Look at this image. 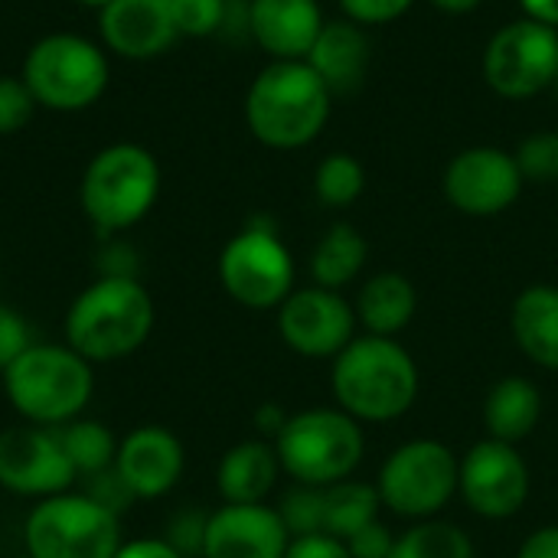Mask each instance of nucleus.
<instances>
[{
	"mask_svg": "<svg viewBox=\"0 0 558 558\" xmlns=\"http://www.w3.org/2000/svg\"><path fill=\"white\" fill-rule=\"evenodd\" d=\"M418 389V363L392 337L363 333L330 366L333 402L360 425H386L409 415Z\"/></svg>",
	"mask_w": 558,
	"mask_h": 558,
	"instance_id": "f257e3e1",
	"label": "nucleus"
},
{
	"mask_svg": "<svg viewBox=\"0 0 558 558\" xmlns=\"http://www.w3.org/2000/svg\"><path fill=\"white\" fill-rule=\"evenodd\" d=\"M333 111V92L307 62H268L245 92V124L271 150L314 144Z\"/></svg>",
	"mask_w": 558,
	"mask_h": 558,
	"instance_id": "f03ea898",
	"label": "nucleus"
},
{
	"mask_svg": "<svg viewBox=\"0 0 558 558\" xmlns=\"http://www.w3.org/2000/svg\"><path fill=\"white\" fill-rule=\"evenodd\" d=\"M154 320V298L137 278L98 275L65 311V343L88 363H114L147 343Z\"/></svg>",
	"mask_w": 558,
	"mask_h": 558,
	"instance_id": "7ed1b4c3",
	"label": "nucleus"
},
{
	"mask_svg": "<svg viewBox=\"0 0 558 558\" xmlns=\"http://www.w3.org/2000/svg\"><path fill=\"white\" fill-rule=\"evenodd\" d=\"M3 392L26 425L59 428L78 418L95 392L92 363L69 343H33L3 369Z\"/></svg>",
	"mask_w": 558,
	"mask_h": 558,
	"instance_id": "20e7f679",
	"label": "nucleus"
},
{
	"mask_svg": "<svg viewBox=\"0 0 558 558\" xmlns=\"http://www.w3.org/2000/svg\"><path fill=\"white\" fill-rule=\"evenodd\" d=\"M160 196V163L141 144L101 147L78 183V203L85 219L101 235H118L137 226Z\"/></svg>",
	"mask_w": 558,
	"mask_h": 558,
	"instance_id": "39448f33",
	"label": "nucleus"
},
{
	"mask_svg": "<svg viewBox=\"0 0 558 558\" xmlns=\"http://www.w3.org/2000/svg\"><path fill=\"white\" fill-rule=\"evenodd\" d=\"M271 445L278 451L281 471L294 484L307 487H330L353 477L366 454L363 425L337 405L288 415Z\"/></svg>",
	"mask_w": 558,
	"mask_h": 558,
	"instance_id": "423d86ee",
	"label": "nucleus"
},
{
	"mask_svg": "<svg viewBox=\"0 0 558 558\" xmlns=\"http://www.w3.org/2000/svg\"><path fill=\"white\" fill-rule=\"evenodd\" d=\"M461 484V454L438 438H412L389 451L376 490L389 513L422 523L451 507Z\"/></svg>",
	"mask_w": 558,
	"mask_h": 558,
	"instance_id": "0eeeda50",
	"label": "nucleus"
},
{
	"mask_svg": "<svg viewBox=\"0 0 558 558\" xmlns=\"http://www.w3.org/2000/svg\"><path fill=\"white\" fill-rule=\"evenodd\" d=\"M20 78L39 108L85 111L108 88V56L78 33H49L26 52Z\"/></svg>",
	"mask_w": 558,
	"mask_h": 558,
	"instance_id": "6e6552de",
	"label": "nucleus"
},
{
	"mask_svg": "<svg viewBox=\"0 0 558 558\" xmlns=\"http://www.w3.org/2000/svg\"><path fill=\"white\" fill-rule=\"evenodd\" d=\"M121 543V517L82 490L36 500L23 523L29 558H114Z\"/></svg>",
	"mask_w": 558,
	"mask_h": 558,
	"instance_id": "1a4fd4ad",
	"label": "nucleus"
},
{
	"mask_svg": "<svg viewBox=\"0 0 558 558\" xmlns=\"http://www.w3.org/2000/svg\"><path fill=\"white\" fill-rule=\"evenodd\" d=\"M222 291L248 311H278L294 291V258L275 226L248 222L219 252Z\"/></svg>",
	"mask_w": 558,
	"mask_h": 558,
	"instance_id": "9d476101",
	"label": "nucleus"
},
{
	"mask_svg": "<svg viewBox=\"0 0 558 558\" xmlns=\"http://www.w3.org/2000/svg\"><path fill=\"white\" fill-rule=\"evenodd\" d=\"M484 82L507 101H526L558 78V29L520 16L500 26L481 59Z\"/></svg>",
	"mask_w": 558,
	"mask_h": 558,
	"instance_id": "9b49d317",
	"label": "nucleus"
},
{
	"mask_svg": "<svg viewBox=\"0 0 558 558\" xmlns=\"http://www.w3.org/2000/svg\"><path fill=\"white\" fill-rule=\"evenodd\" d=\"M533 490V474L517 445L484 438L461 454L458 497L481 520H513Z\"/></svg>",
	"mask_w": 558,
	"mask_h": 558,
	"instance_id": "f8f14e48",
	"label": "nucleus"
},
{
	"mask_svg": "<svg viewBox=\"0 0 558 558\" xmlns=\"http://www.w3.org/2000/svg\"><path fill=\"white\" fill-rule=\"evenodd\" d=\"M523 173L517 167V157L494 144H474L458 150L445 173H441V193L451 209L490 219L517 206L523 196Z\"/></svg>",
	"mask_w": 558,
	"mask_h": 558,
	"instance_id": "ddd939ff",
	"label": "nucleus"
},
{
	"mask_svg": "<svg viewBox=\"0 0 558 558\" xmlns=\"http://www.w3.org/2000/svg\"><path fill=\"white\" fill-rule=\"evenodd\" d=\"M356 311L343 291L320 284L294 288L278 307V333L284 347L304 360H337L356 340Z\"/></svg>",
	"mask_w": 558,
	"mask_h": 558,
	"instance_id": "4468645a",
	"label": "nucleus"
},
{
	"mask_svg": "<svg viewBox=\"0 0 558 558\" xmlns=\"http://www.w3.org/2000/svg\"><path fill=\"white\" fill-rule=\"evenodd\" d=\"M75 471L59 445L56 428L16 425L0 432V487L16 497L46 500L72 490Z\"/></svg>",
	"mask_w": 558,
	"mask_h": 558,
	"instance_id": "2eb2a0df",
	"label": "nucleus"
},
{
	"mask_svg": "<svg viewBox=\"0 0 558 558\" xmlns=\"http://www.w3.org/2000/svg\"><path fill=\"white\" fill-rule=\"evenodd\" d=\"M186 468L183 441L163 425H141L118 441L114 474L134 500L167 497Z\"/></svg>",
	"mask_w": 558,
	"mask_h": 558,
	"instance_id": "dca6fc26",
	"label": "nucleus"
},
{
	"mask_svg": "<svg viewBox=\"0 0 558 558\" xmlns=\"http://www.w3.org/2000/svg\"><path fill=\"white\" fill-rule=\"evenodd\" d=\"M291 533L268 504H222L206 520L203 558H284Z\"/></svg>",
	"mask_w": 558,
	"mask_h": 558,
	"instance_id": "f3484780",
	"label": "nucleus"
},
{
	"mask_svg": "<svg viewBox=\"0 0 558 558\" xmlns=\"http://www.w3.org/2000/svg\"><path fill=\"white\" fill-rule=\"evenodd\" d=\"M98 33L105 49L137 62L163 56L180 39L170 0H111L98 10Z\"/></svg>",
	"mask_w": 558,
	"mask_h": 558,
	"instance_id": "a211bd4d",
	"label": "nucleus"
},
{
	"mask_svg": "<svg viewBox=\"0 0 558 558\" xmlns=\"http://www.w3.org/2000/svg\"><path fill=\"white\" fill-rule=\"evenodd\" d=\"M324 23L320 0H248V36L271 62H304Z\"/></svg>",
	"mask_w": 558,
	"mask_h": 558,
	"instance_id": "6ab92c4d",
	"label": "nucleus"
},
{
	"mask_svg": "<svg viewBox=\"0 0 558 558\" xmlns=\"http://www.w3.org/2000/svg\"><path fill=\"white\" fill-rule=\"evenodd\" d=\"M304 62L324 78V85L333 92V98L356 92L366 78V69H369L366 29L347 16L327 20Z\"/></svg>",
	"mask_w": 558,
	"mask_h": 558,
	"instance_id": "aec40b11",
	"label": "nucleus"
},
{
	"mask_svg": "<svg viewBox=\"0 0 558 558\" xmlns=\"http://www.w3.org/2000/svg\"><path fill=\"white\" fill-rule=\"evenodd\" d=\"M281 461L271 441L252 438L232 445L219 468H216V487L222 504H265L281 477Z\"/></svg>",
	"mask_w": 558,
	"mask_h": 558,
	"instance_id": "412c9836",
	"label": "nucleus"
},
{
	"mask_svg": "<svg viewBox=\"0 0 558 558\" xmlns=\"http://www.w3.org/2000/svg\"><path fill=\"white\" fill-rule=\"evenodd\" d=\"M510 330L530 363L558 373V284L523 288L510 307Z\"/></svg>",
	"mask_w": 558,
	"mask_h": 558,
	"instance_id": "4be33fe9",
	"label": "nucleus"
},
{
	"mask_svg": "<svg viewBox=\"0 0 558 558\" xmlns=\"http://www.w3.org/2000/svg\"><path fill=\"white\" fill-rule=\"evenodd\" d=\"M353 311H356V324L369 337L396 340L418 311V291L402 271H376L363 281Z\"/></svg>",
	"mask_w": 558,
	"mask_h": 558,
	"instance_id": "5701e85b",
	"label": "nucleus"
},
{
	"mask_svg": "<svg viewBox=\"0 0 558 558\" xmlns=\"http://www.w3.org/2000/svg\"><path fill=\"white\" fill-rule=\"evenodd\" d=\"M543 418V392L526 376H504L490 386L484 399V428L487 438L520 445L526 441Z\"/></svg>",
	"mask_w": 558,
	"mask_h": 558,
	"instance_id": "b1692460",
	"label": "nucleus"
},
{
	"mask_svg": "<svg viewBox=\"0 0 558 558\" xmlns=\"http://www.w3.org/2000/svg\"><path fill=\"white\" fill-rule=\"evenodd\" d=\"M366 262H369L366 235L350 222H333L311 252V278L320 288L343 291L363 275Z\"/></svg>",
	"mask_w": 558,
	"mask_h": 558,
	"instance_id": "393cba45",
	"label": "nucleus"
},
{
	"mask_svg": "<svg viewBox=\"0 0 558 558\" xmlns=\"http://www.w3.org/2000/svg\"><path fill=\"white\" fill-rule=\"evenodd\" d=\"M383 500L376 484L369 481H340L324 487V533L333 539H350L360 530H366L369 523L379 520Z\"/></svg>",
	"mask_w": 558,
	"mask_h": 558,
	"instance_id": "a878e982",
	"label": "nucleus"
},
{
	"mask_svg": "<svg viewBox=\"0 0 558 558\" xmlns=\"http://www.w3.org/2000/svg\"><path fill=\"white\" fill-rule=\"evenodd\" d=\"M56 435H59V445H62L72 471H75V477H95V474L114 468L118 438L111 435L108 425L78 415V418L59 425Z\"/></svg>",
	"mask_w": 558,
	"mask_h": 558,
	"instance_id": "bb28decb",
	"label": "nucleus"
},
{
	"mask_svg": "<svg viewBox=\"0 0 558 558\" xmlns=\"http://www.w3.org/2000/svg\"><path fill=\"white\" fill-rule=\"evenodd\" d=\"M389 558H477V549L461 526L445 520H422L396 536V549Z\"/></svg>",
	"mask_w": 558,
	"mask_h": 558,
	"instance_id": "cd10ccee",
	"label": "nucleus"
},
{
	"mask_svg": "<svg viewBox=\"0 0 558 558\" xmlns=\"http://www.w3.org/2000/svg\"><path fill=\"white\" fill-rule=\"evenodd\" d=\"M363 190H366V167L347 150L327 154L314 170V196L327 209H350L363 196Z\"/></svg>",
	"mask_w": 558,
	"mask_h": 558,
	"instance_id": "c85d7f7f",
	"label": "nucleus"
},
{
	"mask_svg": "<svg viewBox=\"0 0 558 558\" xmlns=\"http://www.w3.org/2000/svg\"><path fill=\"white\" fill-rule=\"evenodd\" d=\"M278 513H281L291 539H298V536H320L324 533V487L298 484L294 490L284 494Z\"/></svg>",
	"mask_w": 558,
	"mask_h": 558,
	"instance_id": "c756f323",
	"label": "nucleus"
},
{
	"mask_svg": "<svg viewBox=\"0 0 558 558\" xmlns=\"http://www.w3.org/2000/svg\"><path fill=\"white\" fill-rule=\"evenodd\" d=\"M517 167L526 183H556L558 180V134L556 131H536L520 141L513 150Z\"/></svg>",
	"mask_w": 558,
	"mask_h": 558,
	"instance_id": "7c9ffc66",
	"label": "nucleus"
},
{
	"mask_svg": "<svg viewBox=\"0 0 558 558\" xmlns=\"http://www.w3.org/2000/svg\"><path fill=\"white\" fill-rule=\"evenodd\" d=\"M170 10H173V23L180 36L203 39V36L222 33L229 0H170Z\"/></svg>",
	"mask_w": 558,
	"mask_h": 558,
	"instance_id": "2f4dec72",
	"label": "nucleus"
},
{
	"mask_svg": "<svg viewBox=\"0 0 558 558\" xmlns=\"http://www.w3.org/2000/svg\"><path fill=\"white\" fill-rule=\"evenodd\" d=\"M36 98L29 95L23 78L3 75L0 78V137L3 134H16L29 124L33 111H36Z\"/></svg>",
	"mask_w": 558,
	"mask_h": 558,
	"instance_id": "473e14b6",
	"label": "nucleus"
},
{
	"mask_svg": "<svg viewBox=\"0 0 558 558\" xmlns=\"http://www.w3.org/2000/svg\"><path fill=\"white\" fill-rule=\"evenodd\" d=\"M36 343L33 327L23 314H16L13 307L0 304V373L16 363L29 347Z\"/></svg>",
	"mask_w": 558,
	"mask_h": 558,
	"instance_id": "72a5a7b5",
	"label": "nucleus"
},
{
	"mask_svg": "<svg viewBox=\"0 0 558 558\" xmlns=\"http://www.w3.org/2000/svg\"><path fill=\"white\" fill-rule=\"evenodd\" d=\"M337 3H340L343 16L360 23L363 29L366 26L396 23V20H402L415 7V0H337Z\"/></svg>",
	"mask_w": 558,
	"mask_h": 558,
	"instance_id": "f704fd0d",
	"label": "nucleus"
},
{
	"mask_svg": "<svg viewBox=\"0 0 558 558\" xmlns=\"http://www.w3.org/2000/svg\"><path fill=\"white\" fill-rule=\"evenodd\" d=\"M206 520H209V517H206V513H199V510H186V513L173 517L170 533H167V543H170L177 553H183L186 558H193V556L203 558Z\"/></svg>",
	"mask_w": 558,
	"mask_h": 558,
	"instance_id": "c9c22d12",
	"label": "nucleus"
},
{
	"mask_svg": "<svg viewBox=\"0 0 558 558\" xmlns=\"http://www.w3.org/2000/svg\"><path fill=\"white\" fill-rule=\"evenodd\" d=\"M347 549L353 558H389L396 549V533L383 520H376L366 530H360L356 536H350Z\"/></svg>",
	"mask_w": 558,
	"mask_h": 558,
	"instance_id": "e433bc0d",
	"label": "nucleus"
},
{
	"mask_svg": "<svg viewBox=\"0 0 558 558\" xmlns=\"http://www.w3.org/2000/svg\"><path fill=\"white\" fill-rule=\"evenodd\" d=\"M284 558H353L343 539H333L327 533L320 536H298L291 539Z\"/></svg>",
	"mask_w": 558,
	"mask_h": 558,
	"instance_id": "4c0bfd02",
	"label": "nucleus"
},
{
	"mask_svg": "<svg viewBox=\"0 0 558 558\" xmlns=\"http://www.w3.org/2000/svg\"><path fill=\"white\" fill-rule=\"evenodd\" d=\"M517 558H558V523L533 530L517 549Z\"/></svg>",
	"mask_w": 558,
	"mask_h": 558,
	"instance_id": "58836bf2",
	"label": "nucleus"
},
{
	"mask_svg": "<svg viewBox=\"0 0 558 558\" xmlns=\"http://www.w3.org/2000/svg\"><path fill=\"white\" fill-rule=\"evenodd\" d=\"M114 558H186L183 553H177L167 539H128L121 543V549L114 553Z\"/></svg>",
	"mask_w": 558,
	"mask_h": 558,
	"instance_id": "ea45409f",
	"label": "nucleus"
},
{
	"mask_svg": "<svg viewBox=\"0 0 558 558\" xmlns=\"http://www.w3.org/2000/svg\"><path fill=\"white\" fill-rule=\"evenodd\" d=\"M284 422H288V412H284L278 402H265V405H258V412H255V428L262 432L265 441H275L278 432L284 428Z\"/></svg>",
	"mask_w": 558,
	"mask_h": 558,
	"instance_id": "a19ab883",
	"label": "nucleus"
},
{
	"mask_svg": "<svg viewBox=\"0 0 558 558\" xmlns=\"http://www.w3.org/2000/svg\"><path fill=\"white\" fill-rule=\"evenodd\" d=\"M520 10H523V16L558 29V0H520Z\"/></svg>",
	"mask_w": 558,
	"mask_h": 558,
	"instance_id": "79ce46f5",
	"label": "nucleus"
},
{
	"mask_svg": "<svg viewBox=\"0 0 558 558\" xmlns=\"http://www.w3.org/2000/svg\"><path fill=\"white\" fill-rule=\"evenodd\" d=\"M432 7H438L441 13H454V16H464V13H474L484 0H428Z\"/></svg>",
	"mask_w": 558,
	"mask_h": 558,
	"instance_id": "37998d69",
	"label": "nucleus"
},
{
	"mask_svg": "<svg viewBox=\"0 0 558 558\" xmlns=\"http://www.w3.org/2000/svg\"><path fill=\"white\" fill-rule=\"evenodd\" d=\"M75 3H82V7H92V10H105L111 0H75Z\"/></svg>",
	"mask_w": 558,
	"mask_h": 558,
	"instance_id": "c03bdc74",
	"label": "nucleus"
},
{
	"mask_svg": "<svg viewBox=\"0 0 558 558\" xmlns=\"http://www.w3.org/2000/svg\"><path fill=\"white\" fill-rule=\"evenodd\" d=\"M556 88H558V78H556Z\"/></svg>",
	"mask_w": 558,
	"mask_h": 558,
	"instance_id": "a18cd8bd",
	"label": "nucleus"
},
{
	"mask_svg": "<svg viewBox=\"0 0 558 558\" xmlns=\"http://www.w3.org/2000/svg\"><path fill=\"white\" fill-rule=\"evenodd\" d=\"M23 558H29V556H23Z\"/></svg>",
	"mask_w": 558,
	"mask_h": 558,
	"instance_id": "49530a36",
	"label": "nucleus"
}]
</instances>
